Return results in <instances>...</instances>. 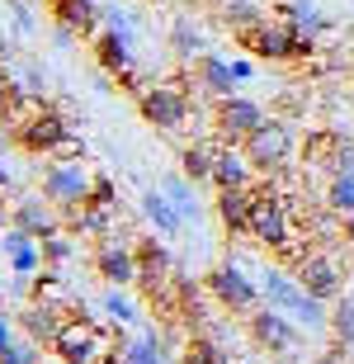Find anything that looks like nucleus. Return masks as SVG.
Wrapping results in <instances>:
<instances>
[{"instance_id": "obj_1", "label": "nucleus", "mask_w": 354, "mask_h": 364, "mask_svg": "<svg viewBox=\"0 0 354 364\" xmlns=\"http://www.w3.org/2000/svg\"><path fill=\"white\" fill-rule=\"evenodd\" d=\"M236 48L255 53L260 62H302V57L316 53V38L312 33H298L288 19H260L255 28L236 33Z\"/></svg>"}, {"instance_id": "obj_2", "label": "nucleus", "mask_w": 354, "mask_h": 364, "mask_svg": "<svg viewBox=\"0 0 354 364\" xmlns=\"http://www.w3.org/2000/svg\"><path fill=\"white\" fill-rule=\"evenodd\" d=\"M118 346H123V336H114L109 326L90 322L85 312H81V317H71V322L52 336V355H57V360H67V364H104V360L118 355Z\"/></svg>"}, {"instance_id": "obj_3", "label": "nucleus", "mask_w": 354, "mask_h": 364, "mask_svg": "<svg viewBox=\"0 0 354 364\" xmlns=\"http://www.w3.org/2000/svg\"><path fill=\"white\" fill-rule=\"evenodd\" d=\"M14 137H19V147L33 151V156H71V151H81V142H76V133L67 128V119L48 105L33 109V114L14 128Z\"/></svg>"}, {"instance_id": "obj_4", "label": "nucleus", "mask_w": 354, "mask_h": 364, "mask_svg": "<svg viewBox=\"0 0 354 364\" xmlns=\"http://www.w3.org/2000/svg\"><path fill=\"white\" fill-rule=\"evenodd\" d=\"M137 114L156 128V133H179L184 123H189V95L179 90L170 81H147L137 85Z\"/></svg>"}, {"instance_id": "obj_5", "label": "nucleus", "mask_w": 354, "mask_h": 364, "mask_svg": "<svg viewBox=\"0 0 354 364\" xmlns=\"http://www.w3.org/2000/svg\"><path fill=\"white\" fill-rule=\"evenodd\" d=\"M293 147H298V133H293V123H288V119H265L255 133L241 142L245 161L255 166V171H265V176L279 171V166H288Z\"/></svg>"}, {"instance_id": "obj_6", "label": "nucleus", "mask_w": 354, "mask_h": 364, "mask_svg": "<svg viewBox=\"0 0 354 364\" xmlns=\"http://www.w3.org/2000/svg\"><path fill=\"white\" fill-rule=\"evenodd\" d=\"M250 341H255L260 355H270V360H288V355L298 350V322H293L284 308L260 303V308L250 312Z\"/></svg>"}, {"instance_id": "obj_7", "label": "nucleus", "mask_w": 354, "mask_h": 364, "mask_svg": "<svg viewBox=\"0 0 354 364\" xmlns=\"http://www.w3.org/2000/svg\"><path fill=\"white\" fill-rule=\"evenodd\" d=\"M208 294L218 298V308L236 312V317H250V312L265 303V298H260V284L250 279V274H245L236 260H222L218 270L208 274Z\"/></svg>"}, {"instance_id": "obj_8", "label": "nucleus", "mask_w": 354, "mask_h": 364, "mask_svg": "<svg viewBox=\"0 0 354 364\" xmlns=\"http://www.w3.org/2000/svg\"><path fill=\"white\" fill-rule=\"evenodd\" d=\"M250 237L270 251H288L293 246V223H288V203L274 189H255L250 203Z\"/></svg>"}, {"instance_id": "obj_9", "label": "nucleus", "mask_w": 354, "mask_h": 364, "mask_svg": "<svg viewBox=\"0 0 354 364\" xmlns=\"http://www.w3.org/2000/svg\"><path fill=\"white\" fill-rule=\"evenodd\" d=\"M90 185H95V176H90L81 161H71V156H57V161L43 171V194H48V199H52L67 218L85 203Z\"/></svg>"}, {"instance_id": "obj_10", "label": "nucleus", "mask_w": 354, "mask_h": 364, "mask_svg": "<svg viewBox=\"0 0 354 364\" xmlns=\"http://www.w3.org/2000/svg\"><path fill=\"white\" fill-rule=\"evenodd\" d=\"M265 119H270L265 105L250 100V95H222L218 109H213V128H218V137H222V142H232V147H241Z\"/></svg>"}, {"instance_id": "obj_11", "label": "nucleus", "mask_w": 354, "mask_h": 364, "mask_svg": "<svg viewBox=\"0 0 354 364\" xmlns=\"http://www.w3.org/2000/svg\"><path fill=\"white\" fill-rule=\"evenodd\" d=\"M14 228H24L28 237H52V232H62V223H67V213L57 208L48 194H24V199L14 203V213H10Z\"/></svg>"}, {"instance_id": "obj_12", "label": "nucleus", "mask_w": 354, "mask_h": 364, "mask_svg": "<svg viewBox=\"0 0 354 364\" xmlns=\"http://www.w3.org/2000/svg\"><path fill=\"white\" fill-rule=\"evenodd\" d=\"M293 274H298V284L312 298H321V303H336V298L345 294V270L331 256H302Z\"/></svg>"}, {"instance_id": "obj_13", "label": "nucleus", "mask_w": 354, "mask_h": 364, "mask_svg": "<svg viewBox=\"0 0 354 364\" xmlns=\"http://www.w3.org/2000/svg\"><path fill=\"white\" fill-rule=\"evenodd\" d=\"M67 322H71L67 298H33V303L19 312V326L28 331V341H43V346H52V336Z\"/></svg>"}, {"instance_id": "obj_14", "label": "nucleus", "mask_w": 354, "mask_h": 364, "mask_svg": "<svg viewBox=\"0 0 354 364\" xmlns=\"http://www.w3.org/2000/svg\"><path fill=\"white\" fill-rule=\"evenodd\" d=\"M170 270H175V256L165 251V242H156V237H137V284H142L151 298L170 284Z\"/></svg>"}, {"instance_id": "obj_15", "label": "nucleus", "mask_w": 354, "mask_h": 364, "mask_svg": "<svg viewBox=\"0 0 354 364\" xmlns=\"http://www.w3.org/2000/svg\"><path fill=\"white\" fill-rule=\"evenodd\" d=\"M95 62L109 76H123V81L137 90V76H133V33H123V28H104V33H95Z\"/></svg>"}, {"instance_id": "obj_16", "label": "nucleus", "mask_w": 354, "mask_h": 364, "mask_svg": "<svg viewBox=\"0 0 354 364\" xmlns=\"http://www.w3.org/2000/svg\"><path fill=\"white\" fill-rule=\"evenodd\" d=\"M95 270L99 279H109V284H137V246H123L114 242V237H99L95 246Z\"/></svg>"}, {"instance_id": "obj_17", "label": "nucleus", "mask_w": 354, "mask_h": 364, "mask_svg": "<svg viewBox=\"0 0 354 364\" xmlns=\"http://www.w3.org/2000/svg\"><path fill=\"white\" fill-rule=\"evenodd\" d=\"M260 298L270 303V308H284L293 322H298V308L307 303V289L298 284V274L279 270V265H270V270L260 274Z\"/></svg>"}, {"instance_id": "obj_18", "label": "nucleus", "mask_w": 354, "mask_h": 364, "mask_svg": "<svg viewBox=\"0 0 354 364\" xmlns=\"http://www.w3.org/2000/svg\"><path fill=\"white\" fill-rule=\"evenodd\" d=\"M194 76H199V90L204 95H213V100H222V95H236V71H232V62L227 57H218V53H204L199 62H194Z\"/></svg>"}, {"instance_id": "obj_19", "label": "nucleus", "mask_w": 354, "mask_h": 364, "mask_svg": "<svg viewBox=\"0 0 354 364\" xmlns=\"http://www.w3.org/2000/svg\"><path fill=\"white\" fill-rule=\"evenodd\" d=\"M250 171H255V166L245 161V151L232 147V142H222L218 161H213V180H208V185H218V189H250Z\"/></svg>"}, {"instance_id": "obj_20", "label": "nucleus", "mask_w": 354, "mask_h": 364, "mask_svg": "<svg viewBox=\"0 0 354 364\" xmlns=\"http://www.w3.org/2000/svg\"><path fill=\"white\" fill-rule=\"evenodd\" d=\"M118 364H175V360H170V350H165V336H161V331H156V326H142L137 336L123 341Z\"/></svg>"}, {"instance_id": "obj_21", "label": "nucleus", "mask_w": 354, "mask_h": 364, "mask_svg": "<svg viewBox=\"0 0 354 364\" xmlns=\"http://www.w3.org/2000/svg\"><path fill=\"white\" fill-rule=\"evenodd\" d=\"M142 213H147V223H151V228H156V232H161L165 242L184 232V213H179L175 203H170V194H165L161 185H156V189H147V194H142Z\"/></svg>"}, {"instance_id": "obj_22", "label": "nucleus", "mask_w": 354, "mask_h": 364, "mask_svg": "<svg viewBox=\"0 0 354 364\" xmlns=\"http://www.w3.org/2000/svg\"><path fill=\"white\" fill-rule=\"evenodd\" d=\"M250 203H255V189H218V199H213V208H218L222 228L232 232H250Z\"/></svg>"}, {"instance_id": "obj_23", "label": "nucleus", "mask_w": 354, "mask_h": 364, "mask_svg": "<svg viewBox=\"0 0 354 364\" xmlns=\"http://www.w3.org/2000/svg\"><path fill=\"white\" fill-rule=\"evenodd\" d=\"M48 14L62 28H76V33H95V24H99L95 0H48Z\"/></svg>"}, {"instance_id": "obj_24", "label": "nucleus", "mask_w": 354, "mask_h": 364, "mask_svg": "<svg viewBox=\"0 0 354 364\" xmlns=\"http://www.w3.org/2000/svg\"><path fill=\"white\" fill-rule=\"evenodd\" d=\"M218 147H222V142H189V147L179 151V171H184L194 185L213 180V161H218Z\"/></svg>"}, {"instance_id": "obj_25", "label": "nucleus", "mask_w": 354, "mask_h": 364, "mask_svg": "<svg viewBox=\"0 0 354 364\" xmlns=\"http://www.w3.org/2000/svg\"><path fill=\"white\" fill-rule=\"evenodd\" d=\"M279 14H284L298 33H312V38L331 28V19L321 14V5H316V0H288V5H279Z\"/></svg>"}, {"instance_id": "obj_26", "label": "nucleus", "mask_w": 354, "mask_h": 364, "mask_svg": "<svg viewBox=\"0 0 354 364\" xmlns=\"http://www.w3.org/2000/svg\"><path fill=\"white\" fill-rule=\"evenodd\" d=\"M161 189L170 194V203H175L179 213H184V223H199V213H204V203L194 199V180L184 176V171H175V176H165Z\"/></svg>"}, {"instance_id": "obj_27", "label": "nucleus", "mask_w": 354, "mask_h": 364, "mask_svg": "<svg viewBox=\"0 0 354 364\" xmlns=\"http://www.w3.org/2000/svg\"><path fill=\"white\" fill-rule=\"evenodd\" d=\"M170 53H179L184 62H199V57L208 53V48H204V33H199V24H194V19H184V14H179L175 24H170Z\"/></svg>"}, {"instance_id": "obj_28", "label": "nucleus", "mask_w": 354, "mask_h": 364, "mask_svg": "<svg viewBox=\"0 0 354 364\" xmlns=\"http://www.w3.org/2000/svg\"><path fill=\"white\" fill-rule=\"evenodd\" d=\"M99 308H104V317H109L114 326H137V322H142V312H137L133 298L123 294V284H109V289H104Z\"/></svg>"}, {"instance_id": "obj_29", "label": "nucleus", "mask_w": 354, "mask_h": 364, "mask_svg": "<svg viewBox=\"0 0 354 364\" xmlns=\"http://www.w3.org/2000/svg\"><path fill=\"white\" fill-rule=\"evenodd\" d=\"M184 364H232V355H227V346H222L218 336L194 331V336L184 341Z\"/></svg>"}, {"instance_id": "obj_30", "label": "nucleus", "mask_w": 354, "mask_h": 364, "mask_svg": "<svg viewBox=\"0 0 354 364\" xmlns=\"http://www.w3.org/2000/svg\"><path fill=\"white\" fill-rule=\"evenodd\" d=\"M331 336H336L341 350L354 355V294H341L331 303Z\"/></svg>"}, {"instance_id": "obj_31", "label": "nucleus", "mask_w": 354, "mask_h": 364, "mask_svg": "<svg viewBox=\"0 0 354 364\" xmlns=\"http://www.w3.org/2000/svg\"><path fill=\"white\" fill-rule=\"evenodd\" d=\"M260 19H270L260 0H222V24L232 28V33H241V28H255Z\"/></svg>"}, {"instance_id": "obj_32", "label": "nucleus", "mask_w": 354, "mask_h": 364, "mask_svg": "<svg viewBox=\"0 0 354 364\" xmlns=\"http://www.w3.org/2000/svg\"><path fill=\"white\" fill-rule=\"evenodd\" d=\"M326 208H331V213H341V218H354V176H331Z\"/></svg>"}, {"instance_id": "obj_33", "label": "nucleus", "mask_w": 354, "mask_h": 364, "mask_svg": "<svg viewBox=\"0 0 354 364\" xmlns=\"http://www.w3.org/2000/svg\"><path fill=\"white\" fill-rule=\"evenodd\" d=\"M38 246H43V265H57V270H62V265L76 256V242H71V232H67V228L52 232V237H43Z\"/></svg>"}, {"instance_id": "obj_34", "label": "nucleus", "mask_w": 354, "mask_h": 364, "mask_svg": "<svg viewBox=\"0 0 354 364\" xmlns=\"http://www.w3.org/2000/svg\"><path fill=\"white\" fill-rule=\"evenodd\" d=\"M326 171H331V176H354V137H331Z\"/></svg>"}, {"instance_id": "obj_35", "label": "nucleus", "mask_w": 354, "mask_h": 364, "mask_svg": "<svg viewBox=\"0 0 354 364\" xmlns=\"http://www.w3.org/2000/svg\"><path fill=\"white\" fill-rule=\"evenodd\" d=\"M10 24H14V33H33V10H28V0H14L10 5Z\"/></svg>"}, {"instance_id": "obj_36", "label": "nucleus", "mask_w": 354, "mask_h": 364, "mask_svg": "<svg viewBox=\"0 0 354 364\" xmlns=\"http://www.w3.org/2000/svg\"><path fill=\"white\" fill-rule=\"evenodd\" d=\"M0 364H38V341H28V346H10V350L0 355Z\"/></svg>"}, {"instance_id": "obj_37", "label": "nucleus", "mask_w": 354, "mask_h": 364, "mask_svg": "<svg viewBox=\"0 0 354 364\" xmlns=\"http://www.w3.org/2000/svg\"><path fill=\"white\" fill-rule=\"evenodd\" d=\"M109 28H123V33H133V14H128V10H109Z\"/></svg>"}, {"instance_id": "obj_38", "label": "nucleus", "mask_w": 354, "mask_h": 364, "mask_svg": "<svg viewBox=\"0 0 354 364\" xmlns=\"http://www.w3.org/2000/svg\"><path fill=\"white\" fill-rule=\"evenodd\" d=\"M10 346H14V336H10V322H5V317H0V355L10 350Z\"/></svg>"}, {"instance_id": "obj_39", "label": "nucleus", "mask_w": 354, "mask_h": 364, "mask_svg": "<svg viewBox=\"0 0 354 364\" xmlns=\"http://www.w3.org/2000/svg\"><path fill=\"white\" fill-rule=\"evenodd\" d=\"M232 71H236V81H250V71H255V67H250V62H241V57H236V62H232Z\"/></svg>"}, {"instance_id": "obj_40", "label": "nucleus", "mask_w": 354, "mask_h": 364, "mask_svg": "<svg viewBox=\"0 0 354 364\" xmlns=\"http://www.w3.org/2000/svg\"><path fill=\"white\" fill-rule=\"evenodd\" d=\"M5 109H10V81L0 76V114H5Z\"/></svg>"}, {"instance_id": "obj_41", "label": "nucleus", "mask_w": 354, "mask_h": 364, "mask_svg": "<svg viewBox=\"0 0 354 364\" xmlns=\"http://www.w3.org/2000/svg\"><path fill=\"white\" fill-rule=\"evenodd\" d=\"M307 364H341V355H321V360H307Z\"/></svg>"}, {"instance_id": "obj_42", "label": "nucleus", "mask_w": 354, "mask_h": 364, "mask_svg": "<svg viewBox=\"0 0 354 364\" xmlns=\"http://www.w3.org/2000/svg\"><path fill=\"white\" fill-rule=\"evenodd\" d=\"M5 185H10V171H5V166H0V189H5Z\"/></svg>"}, {"instance_id": "obj_43", "label": "nucleus", "mask_w": 354, "mask_h": 364, "mask_svg": "<svg viewBox=\"0 0 354 364\" xmlns=\"http://www.w3.org/2000/svg\"><path fill=\"white\" fill-rule=\"evenodd\" d=\"M38 364H67V360H38Z\"/></svg>"}, {"instance_id": "obj_44", "label": "nucleus", "mask_w": 354, "mask_h": 364, "mask_svg": "<svg viewBox=\"0 0 354 364\" xmlns=\"http://www.w3.org/2000/svg\"><path fill=\"white\" fill-rule=\"evenodd\" d=\"M28 5H33V0H28Z\"/></svg>"}, {"instance_id": "obj_45", "label": "nucleus", "mask_w": 354, "mask_h": 364, "mask_svg": "<svg viewBox=\"0 0 354 364\" xmlns=\"http://www.w3.org/2000/svg\"><path fill=\"white\" fill-rule=\"evenodd\" d=\"M350 242H354V237H350Z\"/></svg>"}]
</instances>
